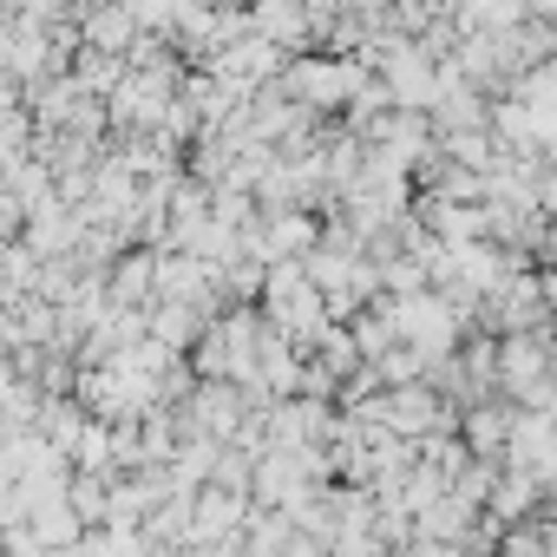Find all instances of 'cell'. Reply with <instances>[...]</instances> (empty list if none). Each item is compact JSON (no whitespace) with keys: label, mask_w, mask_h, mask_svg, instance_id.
<instances>
[{"label":"cell","mask_w":557,"mask_h":557,"mask_svg":"<svg viewBox=\"0 0 557 557\" xmlns=\"http://www.w3.org/2000/svg\"><path fill=\"white\" fill-rule=\"evenodd\" d=\"M387 315H394V335H400L413 355H426V361L446 355L453 335H459V322H466V315H459L453 302H440V296H400Z\"/></svg>","instance_id":"1"},{"label":"cell","mask_w":557,"mask_h":557,"mask_svg":"<svg viewBox=\"0 0 557 557\" xmlns=\"http://www.w3.org/2000/svg\"><path fill=\"white\" fill-rule=\"evenodd\" d=\"M289 92H296V106H342V99H368L374 86L361 79V66L355 60H289Z\"/></svg>","instance_id":"2"},{"label":"cell","mask_w":557,"mask_h":557,"mask_svg":"<svg viewBox=\"0 0 557 557\" xmlns=\"http://www.w3.org/2000/svg\"><path fill=\"white\" fill-rule=\"evenodd\" d=\"M138 296L158 302V256H125V262L112 269V302L125 309V302H138Z\"/></svg>","instance_id":"3"},{"label":"cell","mask_w":557,"mask_h":557,"mask_svg":"<svg viewBox=\"0 0 557 557\" xmlns=\"http://www.w3.org/2000/svg\"><path fill=\"white\" fill-rule=\"evenodd\" d=\"M132 73H125V60L119 53H92V47H79V92H119Z\"/></svg>","instance_id":"4"},{"label":"cell","mask_w":557,"mask_h":557,"mask_svg":"<svg viewBox=\"0 0 557 557\" xmlns=\"http://www.w3.org/2000/svg\"><path fill=\"white\" fill-rule=\"evenodd\" d=\"M511 426H518V420H511V413H498V407H479V413H466V440H472L479 453H498V446L511 453Z\"/></svg>","instance_id":"5"},{"label":"cell","mask_w":557,"mask_h":557,"mask_svg":"<svg viewBox=\"0 0 557 557\" xmlns=\"http://www.w3.org/2000/svg\"><path fill=\"white\" fill-rule=\"evenodd\" d=\"M73 511H79L86 524L112 518V479H99V472H73Z\"/></svg>","instance_id":"6"},{"label":"cell","mask_w":557,"mask_h":557,"mask_svg":"<svg viewBox=\"0 0 557 557\" xmlns=\"http://www.w3.org/2000/svg\"><path fill=\"white\" fill-rule=\"evenodd\" d=\"M79 557H145V544H138V531L106 524V531H92V537L79 544Z\"/></svg>","instance_id":"7"},{"label":"cell","mask_w":557,"mask_h":557,"mask_svg":"<svg viewBox=\"0 0 557 557\" xmlns=\"http://www.w3.org/2000/svg\"><path fill=\"white\" fill-rule=\"evenodd\" d=\"M531 498H537V479H531V472H511V479L492 492V511H498V518H518V511H531Z\"/></svg>","instance_id":"8"},{"label":"cell","mask_w":557,"mask_h":557,"mask_svg":"<svg viewBox=\"0 0 557 557\" xmlns=\"http://www.w3.org/2000/svg\"><path fill=\"white\" fill-rule=\"evenodd\" d=\"M407 557H459V544H433V537H420V544H407Z\"/></svg>","instance_id":"9"}]
</instances>
